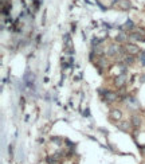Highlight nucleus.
<instances>
[{
	"label": "nucleus",
	"mask_w": 145,
	"mask_h": 164,
	"mask_svg": "<svg viewBox=\"0 0 145 164\" xmlns=\"http://www.w3.org/2000/svg\"><path fill=\"white\" fill-rule=\"evenodd\" d=\"M125 50H124V46H120L118 43H112L107 46V50H106V54L107 57H116L118 54H124Z\"/></svg>",
	"instance_id": "f257e3e1"
},
{
	"label": "nucleus",
	"mask_w": 145,
	"mask_h": 164,
	"mask_svg": "<svg viewBox=\"0 0 145 164\" xmlns=\"http://www.w3.org/2000/svg\"><path fill=\"white\" fill-rule=\"evenodd\" d=\"M124 50H125V53H128V55H133V57L141 53L140 46H137L136 43H126V44H124Z\"/></svg>",
	"instance_id": "f03ea898"
},
{
	"label": "nucleus",
	"mask_w": 145,
	"mask_h": 164,
	"mask_svg": "<svg viewBox=\"0 0 145 164\" xmlns=\"http://www.w3.org/2000/svg\"><path fill=\"white\" fill-rule=\"evenodd\" d=\"M118 98L116 91H112V90H104V100L106 102H114V101Z\"/></svg>",
	"instance_id": "7ed1b4c3"
},
{
	"label": "nucleus",
	"mask_w": 145,
	"mask_h": 164,
	"mask_svg": "<svg viewBox=\"0 0 145 164\" xmlns=\"http://www.w3.org/2000/svg\"><path fill=\"white\" fill-rule=\"evenodd\" d=\"M130 124H132V126H133L134 129H138L140 126H141V124H142L141 116H138V114H132V116H130Z\"/></svg>",
	"instance_id": "20e7f679"
},
{
	"label": "nucleus",
	"mask_w": 145,
	"mask_h": 164,
	"mask_svg": "<svg viewBox=\"0 0 145 164\" xmlns=\"http://www.w3.org/2000/svg\"><path fill=\"white\" fill-rule=\"evenodd\" d=\"M109 117H110V120H114L116 123H118V121H121V118H122V112L120 110V109H110Z\"/></svg>",
	"instance_id": "39448f33"
},
{
	"label": "nucleus",
	"mask_w": 145,
	"mask_h": 164,
	"mask_svg": "<svg viewBox=\"0 0 145 164\" xmlns=\"http://www.w3.org/2000/svg\"><path fill=\"white\" fill-rule=\"evenodd\" d=\"M117 128L120 131H122V132H129L132 128V124H130V121H118L117 123Z\"/></svg>",
	"instance_id": "423d86ee"
},
{
	"label": "nucleus",
	"mask_w": 145,
	"mask_h": 164,
	"mask_svg": "<svg viewBox=\"0 0 145 164\" xmlns=\"http://www.w3.org/2000/svg\"><path fill=\"white\" fill-rule=\"evenodd\" d=\"M125 83H126V75L125 74H120L118 77L114 78V86L116 88H122V86H125Z\"/></svg>",
	"instance_id": "0eeeda50"
},
{
	"label": "nucleus",
	"mask_w": 145,
	"mask_h": 164,
	"mask_svg": "<svg viewBox=\"0 0 145 164\" xmlns=\"http://www.w3.org/2000/svg\"><path fill=\"white\" fill-rule=\"evenodd\" d=\"M129 39L133 42H145V36L142 34H138V32H132L129 35Z\"/></svg>",
	"instance_id": "6e6552de"
},
{
	"label": "nucleus",
	"mask_w": 145,
	"mask_h": 164,
	"mask_svg": "<svg viewBox=\"0 0 145 164\" xmlns=\"http://www.w3.org/2000/svg\"><path fill=\"white\" fill-rule=\"evenodd\" d=\"M120 7H121L122 9H129L132 8V3L129 1V0H120Z\"/></svg>",
	"instance_id": "1a4fd4ad"
},
{
	"label": "nucleus",
	"mask_w": 145,
	"mask_h": 164,
	"mask_svg": "<svg viewBox=\"0 0 145 164\" xmlns=\"http://www.w3.org/2000/svg\"><path fill=\"white\" fill-rule=\"evenodd\" d=\"M128 39H129V35H126V34L121 32V34H118V36L116 38V41L118 42V43H124L125 44V41H128Z\"/></svg>",
	"instance_id": "9d476101"
},
{
	"label": "nucleus",
	"mask_w": 145,
	"mask_h": 164,
	"mask_svg": "<svg viewBox=\"0 0 145 164\" xmlns=\"http://www.w3.org/2000/svg\"><path fill=\"white\" fill-rule=\"evenodd\" d=\"M124 62H125V65H132V63L134 62V57H133V55L125 57V58H124Z\"/></svg>",
	"instance_id": "9b49d317"
},
{
	"label": "nucleus",
	"mask_w": 145,
	"mask_h": 164,
	"mask_svg": "<svg viewBox=\"0 0 145 164\" xmlns=\"http://www.w3.org/2000/svg\"><path fill=\"white\" fill-rule=\"evenodd\" d=\"M125 28H126V30H133V28H134L133 22H132V20H128V22H126V23H125Z\"/></svg>",
	"instance_id": "f8f14e48"
},
{
	"label": "nucleus",
	"mask_w": 145,
	"mask_h": 164,
	"mask_svg": "<svg viewBox=\"0 0 145 164\" xmlns=\"http://www.w3.org/2000/svg\"><path fill=\"white\" fill-rule=\"evenodd\" d=\"M71 31H75V23H72V26H71Z\"/></svg>",
	"instance_id": "ddd939ff"
},
{
	"label": "nucleus",
	"mask_w": 145,
	"mask_h": 164,
	"mask_svg": "<svg viewBox=\"0 0 145 164\" xmlns=\"http://www.w3.org/2000/svg\"><path fill=\"white\" fill-rule=\"evenodd\" d=\"M141 82H145V74L142 75V79H141Z\"/></svg>",
	"instance_id": "4468645a"
},
{
	"label": "nucleus",
	"mask_w": 145,
	"mask_h": 164,
	"mask_svg": "<svg viewBox=\"0 0 145 164\" xmlns=\"http://www.w3.org/2000/svg\"><path fill=\"white\" fill-rule=\"evenodd\" d=\"M144 112H145V110H144Z\"/></svg>",
	"instance_id": "2eb2a0df"
}]
</instances>
